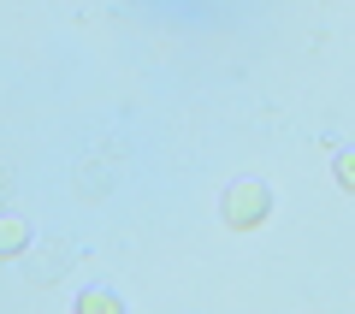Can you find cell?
<instances>
[{
	"mask_svg": "<svg viewBox=\"0 0 355 314\" xmlns=\"http://www.w3.org/2000/svg\"><path fill=\"white\" fill-rule=\"evenodd\" d=\"M266 184L261 178H243V184H231V196H225V226H237V231H249V226H261V214H266Z\"/></svg>",
	"mask_w": 355,
	"mask_h": 314,
	"instance_id": "obj_1",
	"label": "cell"
},
{
	"mask_svg": "<svg viewBox=\"0 0 355 314\" xmlns=\"http://www.w3.org/2000/svg\"><path fill=\"white\" fill-rule=\"evenodd\" d=\"M338 184L355 190V154H343V160H338Z\"/></svg>",
	"mask_w": 355,
	"mask_h": 314,
	"instance_id": "obj_3",
	"label": "cell"
},
{
	"mask_svg": "<svg viewBox=\"0 0 355 314\" xmlns=\"http://www.w3.org/2000/svg\"><path fill=\"white\" fill-rule=\"evenodd\" d=\"M24 243H30V220H18V214H0V255L24 249Z\"/></svg>",
	"mask_w": 355,
	"mask_h": 314,
	"instance_id": "obj_2",
	"label": "cell"
},
{
	"mask_svg": "<svg viewBox=\"0 0 355 314\" xmlns=\"http://www.w3.org/2000/svg\"><path fill=\"white\" fill-rule=\"evenodd\" d=\"M83 308H119V297H107V290H89V297H83Z\"/></svg>",
	"mask_w": 355,
	"mask_h": 314,
	"instance_id": "obj_4",
	"label": "cell"
}]
</instances>
